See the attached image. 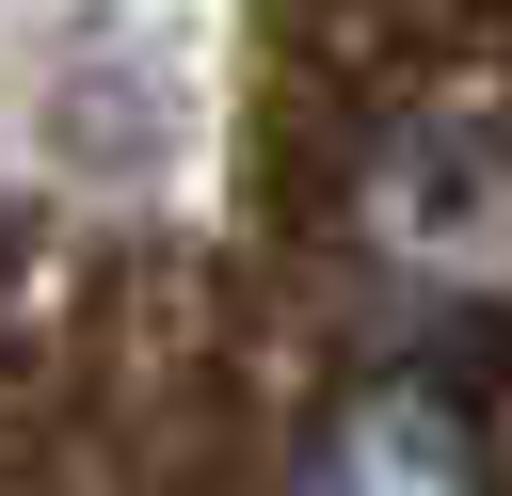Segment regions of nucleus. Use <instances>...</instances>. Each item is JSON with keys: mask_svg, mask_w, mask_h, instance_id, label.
Returning a JSON list of instances; mask_svg holds the SVG:
<instances>
[{"mask_svg": "<svg viewBox=\"0 0 512 496\" xmlns=\"http://www.w3.org/2000/svg\"><path fill=\"white\" fill-rule=\"evenodd\" d=\"M368 256H384L400 288H432V304L496 288V272H512V128H480V112L384 128V144H368Z\"/></svg>", "mask_w": 512, "mask_h": 496, "instance_id": "f257e3e1", "label": "nucleus"}, {"mask_svg": "<svg viewBox=\"0 0 512 496\" xmlns=\"http://www.w3.org/2000/svg\"><path fill=\"white\" fill-rule=\"evenodd\" d=\"M288 496H496V448H480V400L448 368H368L320 400L304 432V480Z\"/></svg>", "mask_w": 512, "mask_h": 496, "instance_id": "f03ea898", "label": "nucleus"}]
</instances>
